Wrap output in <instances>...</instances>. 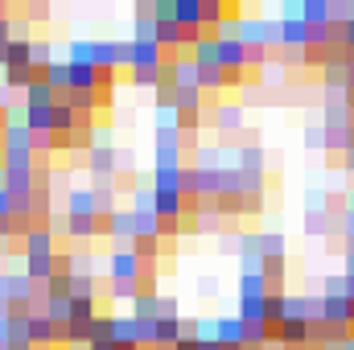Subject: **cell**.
Wrapping results in <instances>:
<instances>
[{"label":"cell","mask_w":354,"mask_h":350,"mask_svg":"<svg viewBox=\"0 0 354 350\" xmlns=\"http://www.w3.org/2000/svg\"><path fill=\"white\" fill-rule=\"evenodd\" d=\"M218 62L227 75L239 79V71H248V46L239 37H218Z\"/></svg>","instance_id":"obj_1"},{"label":"cell","mask_w":354,"mask_h":350,"mask_svg":"<svg viewBox=\"0 0 354 350\" xmlns=\"http://www.w3.org/2000/svg\"><path fill=\"white\" fill-rule=\"evenodd\" d=\"M132 71H165L161 42H136L132 37Z\"/></svg>","instance_id":"obj_2"},{"label":"cell","mask_w":354,"mask_h":350,"mask_svg":"<svg viewBox=\"0 0 354 350\" xmlns=\"http://www.w3.org/2000/svg\"><path fill=\"white\" fill-rule=\"evenodd\" d=\"M145 276V264L136 252H115L111 256V284H128V280H140Z\"/></svg>","instance_id":"obj_3"},{"label":"cell","mask_w":354,"mask_h":350,"mask_svg":"<svg viewBox=\"0 0 354 350\" xmlns=\"http://www.w3.org/2000/svg\"><path fill=\"white\" fill-rule=\"evenodd\" d=\"M214 338H218L223 347H248V326L239 322V313H235V317H218V322H214Z\"/></svg>","instance_id":"obj_4"},{"label":"cell","mask_w":354,"mask_h":350,"mask_svg":"<svg viewBox=\"0 0 354 350\" xmlns=\"http://www.w3.org/2000/svg\"><path fill=\"white\" fill-rule=\"evenodd\" d=\"M21 243H25V256H58V252H54V231H50V227L25 231Z\"/></svg>","instance_id":"obj_5"},{"label":"cell","mask_w":354,"mask_h":350,"mask_svg":"<svg viewBox=\"0 0 354 350\" xmlns=\"http://www.w3.org/2000/svg\"><path fill=\"white\" fill-rule=\"evenodd\" d=\"M301 21L309 29H322V25H334V12H330V0H301Z\"/></svg>","instance_id":"obj_6"},{"label":"cell","mask_w":354,"mask_h":350,"mask_svg":"<svg viewBox=\"0 0 354 350\" xmlns=\"http://www.w3.org/2000/svg\"><path fill=\"white\" fill-rule=\"evenodd\" d=\"M268 293H272V284H268L264 272H243L239 276V297L243 301H264Z\"/></svg>","instance_id":"obj_7"},{"label":"cell","mask_w":354,"mask_h":350,"mask_svg":"<svg viewBox=\"0 0 354 350\" xmlns=\"http://www.w3.org/2000/svg\"><path fill=\"white\" fill-rule=\"evenodd\" d=\"M210 120H214V128H218V132H235V128L243 124V103H218Z\"/></svg>","instance_id":"obj_8"},{"label":"cell","mask_w":354,"mask_h":350,"mask_svg":"<svg viewBox=\"0 0 354 350\" xmlns=\"http://www.w3.org/2000/svg\"><path fill=\"white\" fill-rule=\"evenodd\" d=\"M239 174H248V177H264V149H260L256 140L239 149Z\"/></svg>","instance_id":"obj_9"},{"label":"cell","mask_w":354,"mask_h":350,"mask_svg":"<svg viewBox=\"0 0 354 350\" xmlns=\"http://www.w3.org/2000/svg\"><path fill=\"white\" fill-rule=\"evenodd\" d=\"M326 322L351 330V301L346 297H326Z\"/></svg>","instance_id":"obj_10"},{"label":"cell","mask_w":354,"mask_h":350,"mask_svg":"<svg viewBox=\"0 0 354 350\" xmlns=\"http://www.w3.org/2000/svg\"><path fill=\"white\" fill-rule=\"evenodd\" d=\"M46 83L58 91V99H62V95L71 91V62H54V66L46 71Z\"/></svg>","instance_id":"obj_11"},{"label":"cell","mask_w":354,"mask_h":350,"mask_svg":"<svg viewBox=\"0 0 354 350\" xmlns=\"http://www.w3.org/2000/svg\"><path fill=\"white\" fill-rule=\"evenodd\" d=\"M33 66L37 71H50L54 66V42L50 37H33Z\"/></svg>","instance_id":"obj_12"},{"label":"cell","mask_w":354,"mask_h":350,"mask_svg":"<svg viewBox=\"0 0 354 350\" xmlns=\"http://www.w3.org/2000/svg\"><path fill=\"white\" fill-rule=\"evenodd\" d=\"M71 297L95 301V276H91V272H75V276H71Z\"/></svg>","instance_id":"obj_13"},{"label":"cell","mask_w":354,"mask_h":350,"mask_svg":"<svg viewBox=\"0 0 354 350\" xmlns=\"http://www.w3.org/2000/svg\"><path fill=\"white\" fill-rule=\"evenodd\" d=\"M239 322H268V297L264 301H243L239 297Z\"/></svg>","instance_id":"obj_14"},{"label":"cell","mask_w":354,"mask_h":350,"mask_svg":"<svg viewBox=\"0 0 354 350\" xmlns=\"http://www.w3.org/2000/svg\"><path fill=\"white\" fill-rule=\"evenodd\" d=\"M326 136H330L326 128H309V132H305V145H309V149H322V145H326Z\"/></svg>","instance_id":"obj_15"},{"label":"cell","mask_w":354,"mask_h":350,"mask_svg":"<svg viewBox=\"0 0 354 350\" xmlns=\"http://www.w3.org/2000/svg\"><path fill=\"white\" fill-rule=\"evenodd\" d=\"M132 165H136L132 149H120V157H115V169H120V174H132Z\"/></svg>","instance_id":"obj_16"},{"label":"cell","mask_w":354,"mask_h":350,"mask_svg":"<svg viewBox=\"0 0 354 350\" xmlns=\"http://www.w3.org/2000/svg\"><path fill=\"white\" fill-rule=\"evenodd\" d=\"M12 210H17V202H12V194L0 185V219H12Z\"/></svg>","instance_id":"obj_17"},{"label":"cell","mask_w":354,"mask_h":350,"mask_svg":"<svg viewBox=\"0 0 354 350\" xmlns=\"http://www.w3.org/2000/svg\"><path fill=\"white\" fill-rule=\"evenodd\" d=\"M8 326H12V317H0V342L8 347Z\"/></svg>","instance_id":"obj_18"},{"label":"cell","mask_w":354,"mask_h":350,"mask_svg":"<svg viewBox=\"0 0 354 350\" xmlns=\"http://www.w3.org/2000/svg\"><path fill=\"white\" fill-rule=\"evenodd\" d=\"M198 347H202V342H198V338H181V342H177L174 350H198Z\"/></svg>","instance_id":"obj_19"},{"label":"cell","mask_w":354,"mask_h":350,"mask_svg":"<svg viewBox=\"0 0 354 350\" xmlns=\"http://www.w3.org/2000/svg\"><path fill=\"white\" fill-rule=\"evenodd\" d=\"M342 276H346V272H342ZM346 297L354 301V276H346Z\"/></svg>","instance_id":"obj_20"},{"label":"cell","mask_w":354,"mask_h":350,"mask_svg":"<svg viewBox=\"0 0 354 350\" xmlns=\"http://www.w3.org/2000/svg\"><path fill=\"white\" fill-rule=\"evenodd\" d=\"M346 169H351V174H354V149H351V153H346Z\"/></svg>","instance_id":"obj_21"},{"label":"cell","mask_w":354,"mask_h":350,"mask_svg":"<svg viewBox=\"0 0 354 350\" xmlns=\"http://www.w3.org/2000/svg\"><path fill=\"white\" fill-rule=\"evenodd\" d=\"M338 350H354V334H351V338H346V342H342Z\"/></svg>","instance_id":"obj_22"}]
</instances>
